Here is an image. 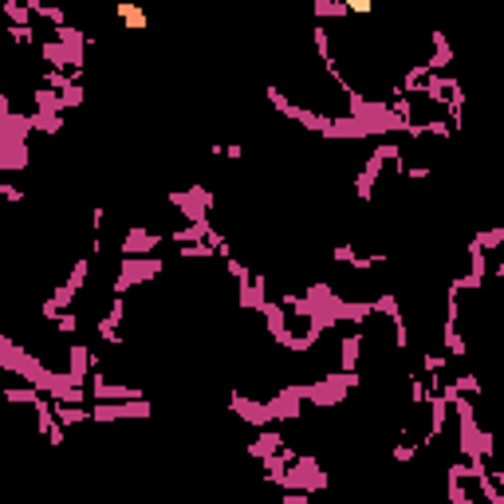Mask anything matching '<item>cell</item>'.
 <instances>
[{
    "label": "cell",
    "mask_w": 504,
    "mask_h": 504,
    "mask_svg": "<svg viewBox=\"0 0 504 504\" xmlns=\"http://www.w3.org/2000/svg\"><path fill=\"white\" fill-rule=\"evenodd\" d=\"M119 20L127 24V32H146L150 28V16H146V8H138V4H134V0H122L119 8Z\"/></svg>",
    "instance_id": "cell-1"
},
{
    "label": "cell",
    "mask_w": 504,
    "mask_h": 504,
    "mask_svg": "<svg viewBox=\"0 0 504 504\" xmlns=\"http://www.w3.org/2000/svg\"><path fill=\"white\" fill-rule=\"evenodd\" d=\"M343 12H351V16H375V4L370 0H343Z\"/></svg>",
    "instance_id": "cell-2"
}]
</instances>
